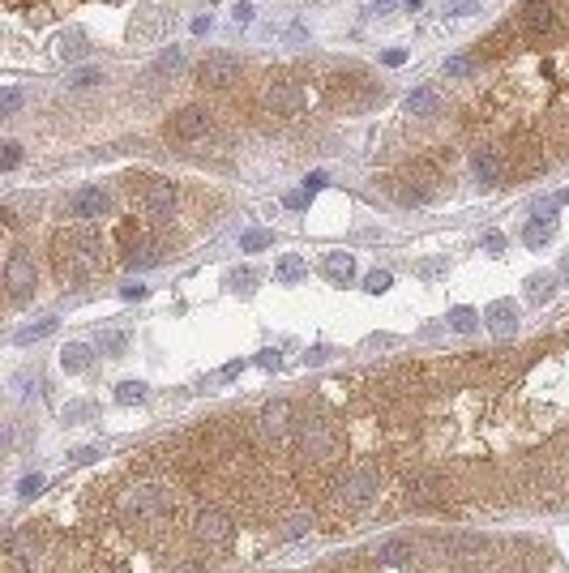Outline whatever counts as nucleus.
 I'll return each mask as SVG.
<instances>
[{
    "mask_svg": "<svg viewBox=\"0 0 569 573\" xmlns=\"http://www.w3.org/2000/svg\"><path fill=\"white\" fill-rule=\"evenodd\" d=\"M274 244V231H244L240 235V248L244 253H261V248H270Z\"/></svg>",
    "mask_w": 569,
    "mask_h": 573,
    "instance_id": "obj_32",
    "label": "nucleus"
},
{
    "mask_svg": "<svg viewBox=\"0 0 569 573\" xmlns=\"http://www.w3.org/2000/svg\"><path fill=\"white\" fill-rule=\"evenodd\" d=\"M193 535H197V544H206V548H223V544H231L236 522H231V514H227V509L206 505V509L193 518Z\"/></svg>",
    "mask_w": 569,
    "mask_h": 573,
    "instance_id": "obj_4",
    "label": "nucleus"
},
{
    "mask_svg": "<svg viewBox=\"0 0 569 573\" xmlns=\"http://www.w3.org/2000/svg\"><path fill=\"white\" fill-rule=\"evenodd\" d=\"M99 347H103V351H111V355H120V351L129 347V338H124V334H103V338H99Z\"/></svg>",
    "mask_w": 569,
    "mask_h": 573,
    "instance_id": "obj_38",
    "label": "nucleus"
},
{
    "mask_svg": "<svg viewBox=\"0 0 569 573\" xmlns=\"http://www.w3.org/2000/svg\"><path fill=\"white\" fill-rule=\"evenodd\" d=\"M407 561H411V544L407 539H386L377 548V565H386V569H403Z\"/></svg>",
    "mask_w": 569,
    "mask_h": 573,
    "instance_id": "obj_19",
    "label": "nucleus"
},
{
    "mask_svg": "<svg viewBox=\"0 0 569 573\" xmlns=\"http://www.w3.org/2000/svg\"><path fill=\"white\" fill-rule=\"evenodd\" d=\"M304 531H308V522H287V531H283L278 539H300Z\"/></svg>",
    "mask_w": 569,
    "mask_h": 573,
    "instance_id": "obj_45",
    "label": "nucleus"
},
{
    "mask_svg": "<svg viewBox=\"0 0 569 573\" xmlns=\"http://www.w3.org/2000/svg\"><path fill=\"white\" fill-rule=\"evenodd\" d=\"M43 544H47V527H43V522H26V527L9 531L4 557H9L13 565H21V561H34V557L43 552Z\"/></svg>",
    "mask_w": 569,
    "mask_h": 573,
    "instance_id": "obj_5",
    "label": "nucleus"
},
{
    "mask_svg": "<svg viewBox=\"0 0 569 573\" xmlns=\"http://www.w3.org/2000/svg\"><path fill=\"white\" fill-rule=\"evenodd\" d=\"M34 278H39V270H34V257L30 253H9V265H4V283H9V295L21 304L26 295H34Z\"/></svg>",
    "mask_w": 569,
    "mask_h": 573,
    "instance_id": "obj_7",
    "label": "nucleus"
},
{
    "mask_svg": "<svg viewBox=\"0 0 569 573\" xmlns=\"http://www.w3.org/2000/svg\"><path fill=\"white\" fill-rule=\"evenodd\" d=\"M283 206H287V210H304V206H308V193H304V188H296V193H287V197H283Z\"/></svg>",
    "mask_w": 569,
    "mask_h": 573,
    "instance_id": "obj_41",
    "label": "nucleus"
},
{
    "mask_svg": "<svg viewBox=\"0 0 569 573\" xmlns=\"http://www.w3.org/2000/svg\"><path fill=\"white\" fill-rule=\"evenodd\" d=\"M51 330H56V317H43L39 325H26V330H17V343H21V347H26V343H39V338H47Z\"/></svg>",
    "mask_w": 569,
    "mask_h": 573,
    "instance_id": "obj_30",
    "label": "nucleus"
},
{
    "mask_svg": "<svg viewBox=\"0 0 569 573\" xmlns=\"http://www.w3.org/2000/svg\"><path fill=\"white\" fill-rule=\"evenodd\" d=\"M253 283H257L253 270H236V274H231V287H236V291H253Z\"/></svg>",
    "mask_w": 569,
    "mask_h": 573,
    "instance_id": "obj_40",
    "label": "nucleus"
},
{
    "mask_svg": "<svg viewBox=\"0 0 569 573\" xmlns=\"http://www.w3.org/2000/svg\"><path fill=\"white\" fill-rule=\"evenodd\" d=\"M210 111L206 107H184L180 116H171V124H167V133L176 137V141H197V137H206L210 133Z\"/></svg>",
    "mask_w": 569,
    "mask_h": 573,
    "instance_id": "obj_12",
    "label": "nucleus"
},
{
    "mask_svg": "<svg viewBox=\"0 0 569 573\" xmlns=\"http://www.w3.org/2000/svg\"><path fill=\"white\" fill-rule=\"evenodd\" d=\"M39 488H43V475H26V480L17 484V492H21V497H34Z\"/></svg>",
    "mask_w": 569,
    "mask_h": 573,
    "instance_id": "obj_42",
    "label": "nucleus"
},
{
    "mask_svg": "<svg viewBox=\"0 0 569 573\" xmlns=\"http://www.w3.org/2000/svg\"><path fill=\"white\" fill-rule=\"evenodd\" d=\"M296 445H300V454L304 458H313V462H330V458H338V450H343V437H338V428L330 424V420H296Z\"/></svg>",
    "mask_w": 569,
    "mask_h": 573,
    "instance_id": "obj_2",
    "label": "nucleus"
},
{
    "mask_svg": "<svg viewBox=\"0 0 569 573\" xmlns=\"http://www.w3.org/2000/svg\"><path fill=\"white\" fill-rule=\"evenodd\" d=\"M557 201H569V188H565V193H561V197H557Z\"/></svg>",
    "mask_w": 569,
    "mask_h": 573,
    "instance_id": "obj_54",
    "label": "nucleus"
},
{
    "mask_svg": "<svg viewBox=\"0 0 569 573\" xmlns=\"http://www.w3.org/2000/svg\"><path fill=\"white\" fill-rule=\"evenodd\" d=\"M445 321H450V330H458V334H471V330L480 325V313H475V308H454Z\"/></svg>",
    "mask_w": 569,
    "mask_h": 573,
    "instance_id": "obj_28",
    "label": "nucleus"
},
{
    "mask_svg": "<svg viewBox=\"0 0 569 573\" xmlns=\"http://www.w3.org/2000/svg\"><path fill=\"white\" fill-rule=\"evenodd\" d=\"M60 364H64V372H86L90 368V347L86 343H69L60 351Z\"/></svg>",
    "mask_w": 569,
    "mask_h": 573,
    "instance_id": "obj_26",
    "label": "nucleus"
},
{
    "mask_svg": "<svg viewBox=\"0 0 569 573\" xmlns=\"http://www.w3.org/2000/svg\"><path fill=\"white\" fill-rule=\"evenodd\" d=\"M133 197H137V206H141L146 214H154V218H163V214L176 210V184H171V180H141V184L133 188Z\"/></svg>",
    "mask_w": 569,
    "mask_h": 573,
    "instance_id": "obj_6",
    "label": "nucleus"
},
{
    "mask_svg": "<svg viewBox=\"0 0 569 573\" xmlns=\"http://www.w3.org/2000/svg\"><path fill=\"white\" fill-rule=\"evenodd\" d=\"M163 261V253H158V244H150V240H137V244H129V253H124V265L129 270H146V265H158Z\"/></svg>",
    "mask_w": 569,
    "mask_h": 573,
    "instance_id": "obj_18",
    "label": "nucleus"
},
{
    "mask_svg": "<svg viewBox=\"0 0 569 573\" xmlns=\"http://www.w3.org/2000/svg\"><path fill=\"white\" fill-rule=\"evenodd\" d=\"M180 64H184V51H180V47H167V51L154 60V69H150V73H154V77H163V73H176Z\"/></svg>",
    "mask_w": 569,
    "mask_h": 573,
    "instance_id": "obj_29",
    "label": "nucleus"
},
{
    "mask_svg": "<svg viewBox=\"0 0 569 573\" xmlns=\"http://www.w3.org/2000/svg\"><path fill=\"white\" fill-rule=\"evenodd\" d=\"M317 188H326V171H313V176L304 180V193H308V197H313Z\"/></svg>",
    "mask_w": 569,
    "mask_h": 573,
    "instance_id": "obj_44",
    "label": "nucleus"
},
{
    "mask_svg": "<svg viewBox=\"0 0 569 573\" xmlns=\"http://www.w3.org/2000/svg\"><path fill=\"white\" fill-rule=\"evenodd\" d=\"M120 295H124V300H141V295H146V287H120Z\"/></svg>",
    "mask_w": 569,
    "mask_h": 573,
    "instance_id": "obj_49",
    "label": "nucleus"
},
{
    "mask_svg": "<svg viewBox=\"0 0 569 573\" xmlns=\"http://www.w3.org/2000/svg\"><path fill=\"white\" fill-rule=\"evenodd\" d=\"M73 240H77V248H81L86 265H90V270H99V265H103V235H99V231H73Z\"/></svg>",
    "mask_w": 569,
    "mask_h": 573,
    "instance_id": "obj_20",
    "label": "nucleus"
},
{
    "mask_svg": "<svg viewBox=\"0 0 569 573\" xmlns=\"http://www.w3.org/2000/svg\"><path fill=\"white\" fill-rule=\"evenodd\" d=\"M73 458H77V462H90V458H99V450L86 445V450H73Z\"/></svg>",
    "mask_w": 569,
    "mask_h": 573,
    "instance_id": "obj_51",
    "label": "nucleus"
},
{
    "mask_svg": "<svg viewBox=\"0 0 569 573\" xmlns=\"http://www.w3.org/2000/svg\"><path fill=\"white\" fill-rule=\"evenodd\" d=\"M236 21H253V4H248V0L236 4Z\"/></svg>",
    "mask_w": 569,
    "mask_h": 573,
    "instance_id": "obj_47",
    "label": "nucleus"
},
{
    "mask_svg": "<svg viewBox=\"0 0 569 573\" xmlns=\"http://www.w3.org/2000/svg\"><path fill=\"white\" fill-rule=\"evenodd\" d=\"M56 274L64 283H81L90 274V265H86V257H81V248H77L73 235H56Z\"/></svg>",
    "mask_w": 569,
    "mask_h": 573,
    "instance_id": "obj_9",
    "label": "nucleus"
},
{
    "mask_svg": "<svg viewBox=\"0 0 569 573\" xmlns=\"http://www.w3.org/2000/svg\"><path fill=\"white\" fill-rule=\"evenodd\" d=\"M304 274H308V261H304L300 253H283L278 265H274V278H278V283H300Z\"/></svg>",
    "mask_w": 569,
    "mask_h": 573,
    "instance_id": "obj_21",
    "label": "nucleus"
},
{
    "mask_svg": "<svg viewBox=\"0 0 569 573\" xmlns=\"http://www.w3.org/2000/svg\"><path fill=\"white\" fill-rule=\"evenodd\" d=\"M553 291H557V274H531V278H527V300H531V304L553 300Z\"/></svg>",
    "mask_w": 569,
    "mask_h": 573,
    "instance_id": "obj_25",
    "label": "nucleus"
},
{
    "mask_svg": "<svg viewBox=\"0 0 569 573\" xmlns=\"http://www.w3.org/2000/svg\"><path fill=\"white\" fill-rule=\"evenodd\" d=\"M471 171H475V180H480L484 188H493V184L501 180V158H497V150H475V154H471Z\"/></svg>",
    "mask_w": 569,
    "mask_h": 573,
    "instance_id": "obj_17",
    "label": "nucleus"
},
{
    "mask_svg": "<svg viewBox=\"0 0 569 573\" xmlns=\"http://www.w3.org/2000/svg\"><path fill=\"white\" fill-rule=\"evenodd\" d=\"M69 214L73 218H103L107 214V193L103 188H77L73 201H69Z\"/></svg>",
    "mask_w": 569,
    "mask_h": 573,
    "instance_id": "obj_15",
    "label": "nucleus"
},
{
    "mask_svg": "<svg viewBox=\"0 0 569 573\" xmlns=\"http://www.w3.org/2000/svg\"><path fill=\"white\" fill-rule=\"evenodd\" d=\"M236 77H240V60H236L231 51H210V56H206V64H201V86L223 90V86H231Z\"/></svg>",
    "mask_w": 569,
    "mask_h": 573,
    "instance_id": "obj_11",
    "label": "nucleus"
},
{
    "mask_svg": "<svg viewBox=\"0 0 569 573\" xmlns=\"http://www.w3.org/2000/svg\"><path fill=\"white\" fill-rule=\"evenodd\" d=\"M141 398H146V385H141V381H124V385H116V402L133 407V402H141Z\"/></svg>",
    "mask_w": 569,
    "mask_h": 573,
    "instance_id": "obj_33",
    "label": "nucleus"
},
{
    "mask_svg": "<svg viewBox=\"0 0 569 573\" xmlns=\"http://www.w3.org/2000/svg\"><path fill=\"white\" fill-rule=\"evenodd\" d=\"M326 355H330V351H326V347H313V351H308V364H321V360H326Z\"/></svg>",
    "mask_w": 569,
    "mask_h": 573,
    "instance_id": "obj_52",
    "label": "nucleus"
},
{
    "mask_svg": "<svg viewBox=\"0 0 569 573\" xmlns=\"http://www.w3.org/2000/svg\"><path fill=\"white\" fill-rule=\"evenodd\" d=\"M257 364H261V368H278L283 360H278V351H261V355H257Z\"/></svg>",
    "mask_w": 569,
    "mask_h": 573,
    "instance_id": "obj_46",
    "label": "nucleus"
},
{
    "mask_svg": "<svg viewBox=\"0 0 569 573\" xmlns=\"http://www.w3.org/2000/svg\"><path fill=\"white\" fill-rule=\"evenodd\" d=\"M501 248H505V235L501 231H488L484 235V253H501Z\"/></svg>",
    "mask_w": 569,
    "mask_h": 573,
    "instance_id": "obj_43",
    "label": "nucleus"
},
{
    "mask_svg": "<svg viewBox=\"0 0 569 573\" xmlns=\"http://www.w3.org/2000/svg\"><path fill=\"white\" fill-rule=\"evenodd\" d=\"M257 432L261 437H270V441H283L287 432H296V411H291V402H270L261 415H257Z\"/></svg>",
    "mask_w": 569,
    "mask_h": 573,
    "instance_id": "obj_10",
    "label": "nucleus"
},
{
    "mask_svg": "<svg viewBox=\"0 0 569 573\" xmlns=\"http://www.w3.org/2000/svg\"><path fill=\"white\" fill-rule=\"evenodd\" d=\"M523 26L531 30V34H557L561 30V17H557V9L548 4V0H531L527 9H523Z\"/></svg>",
    "mask_w": 569,
    "mask_h": 573,
    "instance_id": "obj_14",
    "label": "nucleus"
},
{
    "mask_svg": "<svg viewBox=\"0 0 569 573\" xmlns=\"http://www.w3.org/2000/svg\"><path fill=\"white\" fill-rule=\"evenodd\" d=\"M561 283H565V287H569V257H565V261H561Z\"/></svg>",
    "mask_w": 569,
    "mask_h": 573,
    "instance_id": "obj_53",
    "label": "nucleus"
},
{
    "mask_svg": "<svg viewBox=\"0 0 569 573\" xmlns=\"http://www.w3.org/2000/svg\"><path fill=\"white\" fill-rule=\"evenodd\" d=\"M471 73H475V60H463V56L445 60V77H471Z\"/></svg>",
    "mask_w": 569,
    "mask_h": 573,
    "instance_id": "obj_34",
    "label": "nucleus"
},
{
    "mask_svg": "<svg viewBox=\"0 0 569 573\" xmlns=\"http://www.w3.org/2000/svg\"><path fill=\"white\" fill-rule=\"evenodd\" d=\"M261 103H266V111H274V116H300L304 103H308V90H304L300 81H274Z\"/></svg>",
    "mask_w": 569,
    "mask_h": 573,
    "instance_id": "obj_8",
    "label": "nucleus"
},
{
    "mask_svg": "<svg viewBox=\"0 0 569 573\" xmlns=\"http://www.w3.org/2000/svg\"><path fill=\"white\" fill-rule=\"evenodd\" d=\"M103 81V69H73L69 73V86L73 90H90V86H99Z\"/></svg>",
    "mask_w": 569,
    "mask_h": 573,
    "instance_id": "obj_31",
    "label": "nucleus"
},
{
    "mask_svg": "<svg viewBox=\"0 0 569 573\" xmlns=\"http://www.w3.org/2000/svg\"><path fill=\"white\" fill-rule=\"evenodd\" d=\"M377 492H381V471L377 467H351L343 475V484L330 492V501H334V514L338 509L343 514H356V509H368L377 501Z\"/></svg>",
    "mask_w": 569,
    "mask_h": 573,
    "instance_id": "obj_1",
    "label": "nucleus"
},
{
    "mask_svg": "<svg viewBox=\"0 0 569 573\" xmlns=\"http://www.w3.org/2000/svg\"><path fill=\"white\" fill-rule=\"evenodd\" d=\"M17 107H21V90H13V86H9V90H4V98H0V111H4V116H13Z\"/></svg>",
    "mask_w": 569,
    "mask_h": 573,
    "instance_id": "obj_39",
    "label": "nucleus"
},
{
    "mask_svg": "<svg viewBox=\"0 0 569 573\" xmlns=\"http://www.w3.org/2000/svg\"><path fill=\"white\" fill-rule=\"evenodd\" d=\"M403 60H407V51H403V47H394V51H386V64H390V69H394V64H403Z\"/></svg>",
    "mask_w": 569,
    "mask_h": 573,
    "instance_id": "obj_48",
    "label": "nucleus"
},
{
    "mask_svg": "<svg viewBox=\"0 0 569 573\" xmlns=\"http://www.w3.org/2000/svg\"><path fill=\"white\" fill-rule=\"evenodd\" d=\"M390 283H394V278H390V270H373V274H368V278H364V287H368V291H373V295H377V291H386V287H390Z\"/></svg>",
    "mask_w": 569,
    "mask_h": 573,
    "instance_id": "obj_35",
    "label": "nucleus"
},
{
    "mask_svg": "<svg viewBox=\"0 0 569 573\" xmlns=\"http://www.w3.org/2000/svg\"><path fill=\"white\" fill-rule=\"evenodd\" d=\"M437 107H441V98H437V90H428V86H420V90L407 94V111H411V116H433Z\"/></svg>",
    "mask_w": 569,
    "mask_h": 573,
    "instance_id": "obj_23",
    "label": "nucleus"
},
{
    "mask_svg": "<svg viewBox=\"0 0 569 573\" xmlns=\"http://www.w3.org/2000/svg\"><path fill=\"white\" fill-rule=\"evenodd\" d=\"M17 163H21V146H17V141H4V158H0V167L13 171Z\"/></svg>",
    "mask_w": 569,
    "mask_h": 573,
    "instance_id": "obj_37",
    "label": "nucleus"
},
{
    "mask_svg": "<svg viewBox=\"0 0 569 573\" xmlns=\"http://www.w3.org/2000/svg\"><path fill=\"white\" fill-rule=\"evenodd\" d=\"M326 274H330L334 283H347V278L356 274V257H351V253H330V257H326Z\"/></svg>",
    "mask_w": 569,
    "mask_h": 573,
    "instance_id": "obj_27",
    "label": "nucleus"
},
{
    "mask_svg": "<svg viewBox=\"0 0 569 573\" xmlns=\"http://www.w3.org/2000/svg\"><path fill=\"white\" fill-rule=\"evenodd\" d=\"M484 321H488V330H493L497 338H510V334L518 330V308H514L510 300H493L488 313H484Z\"/></svg>",
    "mask_w": 569,
    "mask_h": 573,
    "instance_id": "obj_16",
    "label": "nucleus"
},
{
    "mask_svg": "<svg viewBox=\"0 0 569 573\" xmlns=\"http://www.w3.org/2000/svg\"><path fill=\"white\" fill-rule=\"evenodd\" d=\"M553 231H557L553 218H531V223L523 227V244H527V248H544V244L553 240Z\"/></svg>",
    "mask_w": 569,
    "mask_h": 573,
    "instance_id": "obj_24",
    "label": "nucleus"
},
{
    "mask_svg": "<svg viewBox=\"0 0 569 573\" xmlns=\"http://www.w3.org/2000/svg\"><path fill=\"white\" fill-rule=\"evenodd\" d=\"M163 9H167L163 0H146V4H141V13L133 17V30H129V34H133L137 43L158 39V34H163V21H167V13H163Z\"/></svg>",
    "mask_w": 569,
    "mask_h": 573,
    "instance_id": "obj_13",
    "label": "nucleus"
},
{
    "mask_svg": "<svg viewBox=\"0 0 569 573\" xmlns=\"http://www.w3.org/2000/svg\"><path fill=\"white\" fill-rule=\"evenodd\" d=\"M56 56H60V60H81V56H86V34H81V30H64V34L56 39Z\"/></svg>",
    "mask_w": 569,
    "mask_h": 573,
    "instance_id": "obj_22",
    "label": "nucleus"
},
{
    "mask_svg": "<svg viewBox=\"0 0 569 573\" xmlns=\"http://www.w3.org/2000/svg\"><path fill=\"white\" fill-rule=\"evenodd\" d=\"M240 368H244V364H240V360H236V364H227V368H223V372H218V377H223V381H231V377H240Z\"/></svg>",
    "mask_w": 569,
    "mask_h": 573,
    "instance_id": "obj_50",
    "label": "nucleus"
},
{
    "mask_svg": "<svg viewBox=\"0 0 569 573\" xmlns=\"http://www.w3.org/2000/svg\"><path fill=\"white\" fill-rule=\"evenodd\" d=\"M445 13L450 17H471V13H480V4L475 0H454V4H445Z\"/></svg>",
    "mask_w": 569,
    "mask_h": 573,
    "instance_id": "obj_36",
    "label": "nucleus"
},
{
    "mask_svg": "<svg viewBox=\"0 0 569 573\" xmlns=\"http://www.w3.org/2000/svg\"><path fill=\"white\" fill-rule=\"evenodd\" d=\"M120 509L129 518H158V514L171 509V497L163 488H154V484H137V488L120 492Z\"/></svg>",
    "mask_w": 569,
    "mask_h": 573,
    "instance_id": "obj_3",
    "label": "nucleus"
}]
</instances>
